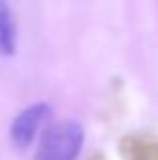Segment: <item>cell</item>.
<instances>
[{"mask_svg":"<svg viewBox=\"0 0 158 160\" xmlns=\"http://www.w3.org/2000/svg\"><path fill=\"white\" fill-rule=\"evenodd\" d=\"M83 146V128L79 122L61 120L43 132L35 160H77Z\"/></svg>","mask_w":158,"mask_h":160,"instance_id":"cell-1","label":"cell"},{"mask_svg":"<svg viewBox=\"0 0 158 160\" xmlns=\"http://www.w3.org/2000/svg\"><path fill=\"white\" fill-rule=\"evenodd\" d=\"M49 113H51V108L43 102L24 108L22 112L14 118V122H12V126H10L12 144L20 150H27L28 146L32 144V140L37 138L39 130L43 128V124L47 122Z\"/></svg>","mask_w":158,"mask_h":160,"instance_id":"cell-2","label":"cell"},{"mask_svg":"<svg viewBox=\"0 0 158 160\" xmlns=\"http://www.w3.org/2000/svg\"><path fill=\"white\" fill-rule=\"evenodd\" d=\"M16 51V27L8 0H0V55H14Z\"/></svg>","mask_w":158,"mask_h":160,"instance_id":"cell-3","label":"cell"}]
</instances>
